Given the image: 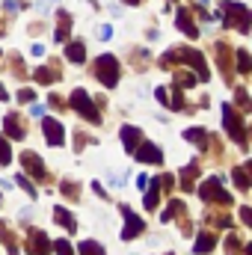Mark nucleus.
Listing matches in <instances>:
<instances>
[{"label": "nucleus", "mask_w": 252, "mask_h": 255, "mask_svg": "<svg viewBox=\"0 0 252 255\" xmlns=\"http://www.w3.org/2000/svg\"><path fill=\"white\" fill-rule=\"evenodd\" d=\"M172 63H187L196 68V80H208V63H205V57L199 54V51H193V48H175V51H169L160 65L163 68H169Z\"/></svg>", "instance_id": "f257e3e1"}, {"label": "nucleus", "mask_w": 252, "mask_h": 255, "mask_svg": "<svg viewBox=\"0 0 252 255\" xmlns=\"http://www.w3.org/2000/svg\"><path fill=\"white\" fill-rule=\"evenodd\" d=\"M220 9H223V15H226V27H235L238 33H250L252 15L244 3H229V0H223Z\"/></svg>", "instance_id": "f03ea898"}, {"label": "nucleus", "mask_w": 252, "mask_h": 255, "mask_svg": "<svg viewBox=\"0 0 252 255\" xmlns=\"http://www.w3.org/2000/svg\"><path fill=\"white\" fill-rule=\"evenodd\" d=\"M68 104H71L83 119H89L92 125H98V122H101V113H98V107L92 104V98H89V92H86V89H74V92H71V98H68Z\"/></svg>", "instance_id": "7ed1b4c3"}, {"label": "nucleus", "mask_w": 252, "mask_h": 255, "mask_svg": "<svg viewBox=\"0 0 252 255\" xmlns=\"http://www.w3.org/2000/svg\"><path fill=\"white\" fill-rule=\"evenodd\" d=\"M223 125H226V133H229L238 145H244V148H247V128H244L241 116L235 113V107H232V104H223Z\"/></svg>", "instance_id": "20e7f679"}, {"label": "nucleus", "mask_w": 252, "mask_h": 255, "mask_svg": "<svg viewBox=\"0 0 252 255\" xmlns=\"http://www.w3.org/2000/svg\"><path fill=\"white\" fill-rule=\"evenodd\" d=\"M95 77H98L104 86H116V83H119V63H116V57L101 54L98 63H95Z\"/></svg>", "instance_id": "39448f33"}, {"label": "nucleus", "mask_w": 252, "mask_h": 255, "mask_svg": "<svg viewBox=\"0 0 252 255\" xmlns=\"http://www.w3.org/2000/svg\"><path fill=\"white\" fill-rule=\"evenodd\" d=\"M199 193H202V199H208V202H214V205H232V196L223 190V178H220V175H211V178L199 187Z\"/></svg>", "instance_id": "423d86ee"}, {"label": "nucleus", "mask_w": 252, "mask_h": 255, "mask_svg": "<svg viewBox=\"0 0 252 255\" xmlns=\"http://www.w3.org/2000/svg\"><path fill=\"white\" fill-rule=\"evenodd\" d=\"M122 217H125V223H127L125 232H122V241H133L136 235H142V232H145V223H142V220L127 208V205H122Z\"/></svg>", "instance_id": "0eeeda50"}, {"label": "nucleus", "mask_w": 252, "mask_h": 255, "mask_svg": "<svg viewBox=\"0 0 252 255\" xmlns=\"http://www.w3.org/2000/svg\"><path fill=\"white\" fill-rule=\"evenodd\" d=\"M42 130H45L48 145H63L65 142V130H63V125H60L57 119H45V122H42Z\"/></svg>", "instance_id": "6e6552de"}, {"label": "nucleus", "mask_w": 252, "mask_h": 255, "mask_svg": "<svg viewBox=\"0 0 252 255\" xmlns=\"http://www.w3.org/2000/svg\"><path fill=\"white\" fill-rule=\"evenodd\" d=\"M133 157L142 160V163H160V160H163V154H160V148H157L154 142H139L136 151H133Z\"/></svg>", "instance_id": "1a4fd4ad"}, {"label": "nucleus", "mask_w": 252, "mask_h": 255, "mask_svg": "<svg viewBox=\"0 0 252 255\" xmlns=\"http://www.w3.org/2000/svg\"><path fill=\"white\" fill-rule=\"evenodd\" d=\"M21 166H24L36 181H45V163H42L33 151H24V154H21Z\"/></svg>", "instance_id": "9d476101"}, {"label": "nucleus", "mask_w": 252, "mask_h": 255, "mask_svg": "<svg viewBox=\"0 0 252 255\" xmlns=\"http://www.w3.org/2000/svg\"><path fill=\"white\" fill-rule=\"evenodd\" d=\"M27 253L30 255H48L51 253V241H48V235L30 229V247H27Z\"/></svg>", "instance_id": "9b49d317"}, {"label": "nucleus", "mask_w": 252, "mask_h": 255, "mask_svg": "<svg viewBox=\"0 0 252 255\" xmlns=\"http://www.w3.org/2000/svg\"><path fill=\"white\" fill-rule=\"evenodd\" d=\"M175 24H178V30H181L187 39H196V36H199V27L193 24V18H190V9H184V6L178 9V15H175Z\"/></svg>", "instance_id": "f8f14e48"}, {"label": "nucleus", "mask_w": 252, "mask_h": 255, "mask_svg": "<svg viewBox=\"0 0 252 255\" xmlns=\"http://www.w3.org/2000/svg\"><path fill=\"white\" fill-rule=\"evenodd\" d=\"M122 142H125V151H127V154H133V151H136V145L142 142V133H139V128H133V125H125V128H122Z\"/></svg>", "instance_id": "ddd939ff"}, {"label": "nucleus", "mask_w": 252, "mask_h": 255, "mask_svg": "<svg viewBox=\"0 0 252 255\" xmlns=\"http://www.w3.org/2000/svg\"><path fill=\"white\" fill-rule=\"evenodd\" d=\"M3 125H6V133H9V136H15V139H24V136H27L21 116H15V113H9V116L3 119Z\"/></svg>", "instance_id": "4468645a"}, {"label": "nucleus", "mask_w": 252, "mask_h": 255, "mask_svg": "<svg viewBox=\"0 0 252 255\" xmlns=\"http://www.w3.org/2000/svg\"><path fill=\"white\" fill-rule=\"evenodd\" d=\"M214 244H217V238H214L211 232H199V235H196V247H193V253H196V255L211 253V250H214Z\"/></svg>", "instance_id": "2eb2a0df"}, {"label": "nucleus", "mask_w": 252, "mask_h": 255, "mask_svg": "<svg viewBox=\"0 0 252 255\" xmlns=\"http://www.w3.org/2000/svg\"><path fill=\"white\" fill-rule=\"evenodd\" d=\"M217 54H220V71H223V77L232 80V57H229L226 42H217Z\"/></svg>", "instance_id": "dca6fc26"}, {"label": "nucleus", "mask_w": 252, "mask_h": 255, "mask_svg": "<svg viewBox=\"0 0 252 255\" xmlns=\"http://www.w3.org/2000/svg\"><path fill=\"white\" fill-rule=\"evenodd\" d=\"M54 217H57V223H60V226H63L65 232H71V235H74V232H77V223H74V217H71V214H68V211H65L63 205H57V208H54Z\"/></svg>", "instance_id": "f3484780"}, {"label": "nucleus", "mask_w": 252, "mask_h": 255, "mask_svg": "<svg viewBox=\"0 0 252 255\" xmlns=\"http://www.w3.org/2000/svg\"><path fill=\"white\" fill-rule=\"evenodd\" d=\"M196 175H199V163L193 160V163H187V169L181 172V190H193V184H196Z\"/></svg>", "instance_id": "a211bd4d"}, {"label": "nucleus", "mask_w": 252, "mask_h": 255, "mask_svg": "<svg viewBox=\"0 0 252 255\" xmlns=\"http://www.w3.org/2000/svg\"><path fill=\"white\" fill-rule=\"evenodd\" d=\"M65 57H68L71 63H83V60H86V45H83V42H71V45L65 48Z\"/></svg>", "instance_id": "6ab92c4d"}, {"label": "nucleus", "mask_w": 252, "mask_h": 255, "mask_svg": "<svg viewBox=\"0 0 252 255\" xmlns=\"http://www.w3.org/2000/svg\"><path fill=\"white\" fill-rule=\"evenodd\" d=\"M184 139H190V142H196L202 151H205V145H208V133L202 130V128H187L184 130Z\"/></svg>", "instance_id": "aec40b11"}, {"label": "nucleus", "mask_w": 252, "mask_h": 255, "mask_svg": "<svg viewBox=\"0 0 252 255\" xmlns=\"http://www.w3.org/2000/svg\"><path fill=\"white\" fill-rule=\"evenodd\" d=\"M68 30H71V15L60 9V27H57V33H54V39H57V42H65V39H68Z\"/></svg>", "instance_id": "412c9836"}, {"label": "nucleus", "mask_w": 252, "mask_h": 255, "mask_svg": "<svg viewBox=\"0 0 252 255\" xmlns=\"http://www.w3.org/2000/svg\"><path fill=\"white\" fill-rule=\"evenodd\" d=\"M36 80L48 86V83L60 80V74H57V68H51V65H42V68H36Z\"/></svg>", "instance_id": "4be33fe9"}, {"label": "nucleus", "mask_w": 252, "mask_h": 255, "mask_svg": "<svg viewBox=\"0 0 252 255\" xmlns=\"http://www.w3.org/2000/svg\"><path fill=\"white\" fill-rule=\"evenodd\" d=\"M232 178H235V184H238L244 193L250 190V169H247V166H238V169L232 172Z\"/></svg>", "instance_id": "5701e85b"}, {"label": "nucleus", "mask_w": 252, "mask_h": 255, "mask_svg": "<svg viewBox=\"0 0 252 255\" xmlns=\"http://www.w3.org/2000/svg\"><path fill=\"white\" fill-rule=\"evenodd\" d=\"M0 241L6 244L9 255H18V244H15V238H12V232L6 229V223H0Z\"/></svg>", "instance_id": "b1692460"}, {"label": "nucleus", "mask_w": 252, "mask_h": 255, "mask_svg": "<svg viewBox=\"0 0 252 255\" xmlns=\"http://www.w3.org/2000/svg\"><path fill=\"white\" fill-rule=\"evenodd\" d=\"M77 253H80V255H107V253H104V247H101L98 241H83V244L77 247Z\"/></svg>", "instance_id": "393cba45"}, {"label": "nucleus", "mask_w": 252, "mask_h": 255, "mask_svg": "<svg viewBox=\"0 0 252 255\" xmlns=\"http://www.w3.org/2000/svg\"><path fill=\"white\" fill-rule=\"evenodd\" d=\"M157 202H160V181H154V184L148 187V193H145V208H148V211H154V208H157Z\"/></svg>", "instance_id": "a878e982"}, {"label": "nucleus", "mask_w": 252, "mask_h": 255, "mask_svg": "<svg viewBox=\"0 0 252 255\" xmlns=\"http://www.w3.org/2000/svg\"><path fill=\"white\" fill-rule=\"evenodd\" d=\"M199 80H196V74H190V71H178L175 74V86L178 89H190V86H196Z\"/></svg>", "instance_id": "bb28decb"}, {"label": "nucleus", "mask_w": 252, "mask_h": 255, "mask_svg": "<svg viewBox=\"0 0 252 255\" xmlns=\"http://www.w3.org/2000/svg\"><path fill=\"white\" fill-rule=\"evenodd\" d=\"M226 255H244V244L238 235H229L226 238Z\"/></svg>", "instance_id": "cd10ccee"}, {"label": "nucleus", "mask_w": 252, "mask_h": 255, "mask_svg": "<svg viewBox=\"0 0 252 255\" xmlns=\"http://www.w3.org/2000/svg\"><path fill=\"white\" fill-rule=\"evenodd\" d=\"M235 101H238V107H241V110H250V95H247V89H244V86H238V89H235Z\"/></svg>", "instance_id": "c85d7f7f"}, {"label": "nucleus", "mask_w": 252, "mask_h": 255, "mask_svg": "<svg viewBox=\"0 0 252 255\" xmlns=\"http://www.w3.org/2000/svg\"><path fill=\"white\" fill-rule=\"evenodd\" d=\"M6 163H12V151H9L6 136H0V166H6Z\"/></svg>", "instance_id": "c756f323"}, {"label": "nucleus", "mask_w": 252, "mask_h": 255, "mask_svg": "<svg viewBox=\"0 0 252 255\" xmlns=\"http://www.w3.org/2000/svg\"><path fill=\"white\" fill-rule=\"evenodd\" d=\"M250 68H252L250 54H247V51H238V71H241V74H250Z\"/></svg>", "instance_id": "7c9ffc66"}, {"label": "nucleus", "mask_w": 252, "mask_h": 255, "mask_svg": "<svg viewBox=\"0 0 252 255\" xmlns=\"http://www.w3.org/2000/svg\"><path fill=\"white\" fill-rule=\"evenodd\" d=\"M60 190H63L65 196H71V199H77V196H80V187H77L74 181H63V184H60Z\"/></svg>", "instance_id": "2f4dec72"}, {"label": "nucleus", "mask_w": 252, "mask_h": 255, "mask_svg": "<svg viewBox=\"0 0 252 255\" xmlns=\"http://www.w3.org/2000/svg\"><path fill=\"white\" fill-rule=\"evenodd\" d=\"M51 247L57 250V255H74V250H71L68 241H57V244H51Z\"/></svg>", "instance_id": "473e14b6"}, {"label": "nucleus", "mask_w": 252, "mask_h": 255, "mask_svg": "<svg viewBox=\"0 0 252 255\" xmlns=\"http://www.w3.org/2000/svg\"><path fill=\"white\" fill-rule=\"evenodd\" d=\"M15 181H18V187H24V190L30 193V196H36V187L27 181V175H15Z\"/></svg>", "instance_id": "72a5a7b5"}, {"label": "nucleus", "mask_w": 252, "mask_h": 255, "mask_svg": "<svg viewBox=\"0 0 252 255\" xmlns=\"http://www.w3.org/2000/svg\"><path fill=\"white\" fill-rule=\"evenodd\" d=\"M110 36H113V27H107V24H104V27H98V39H104V42H107Z\"/></svg>", "instance_id": "f704fd0d"}, {"label": "nucleus", "mask_w": 252, "mask_h": 255, "mask_svg": "<svg viewBox=\"0 0 252 255\" xmlns=\"http://www.w3.org/2000/svg\"><path fill=\"white\" fill-rule=\"evenodd\" d=\"M154 95H157V101H160V104H169V89H163V86H160Z\"/></svg>", "instance_id": "c9c22d12"}, {"label": "nucleus", "mask_w": 252, "mask_h": 255, "mask_svg": "<svg viewBox=\"0 0 252 255\" xmlns=\"http://www.w3.org/2000/svg\"><path fill=\"white\" fill-rule=\"evenodd\" d=\"M33 98H36L33 89H21V92H18V101H33Z\"/></svg>", "instance_id": "e433bc0d"}, {"label": "nucleus", "mask_w": 252, "mask_h": 255, "mask_svg": "<svg viewBox=\"0 0 252 255\" xmlns=\"http://www.w3.org/2000/svg\"><path fill=\"white\" fill-rule=\"evenodd\" d=\"M241 220H244L247 226H252V211L250 208H241Z\"/></svg>", "instance_id": "4c0bfd02"}, {"label": "nucleus", "mask_w": 252, "mask_h": 255, "mask_svg": "<svg viewBox=\"0 0 252 255\" xmlns=\"http://www.w3.org/2000/svg\"><path fill=\"white\" fill-rule=\"evenodd\" d=\"M48 104H51V107H57V110H63V98H60V95H51V98H48Z\"/></svg>", "instance_id": "58836bf2"}, {"label": "nucleus", "mask_w": 252, "mask_h": 255, "mask_svg": "<svg viewBox=\"0 0 252 255\" xmlns=\"http://www.w3.org/2000/svg\"><path fill=\"white\" fill-rule=\"evenodd\" d=\"M30 113H33V116H45V104H33Z\"/></svg>", "instance_id": "ea45409f"}, {"label": "nucleus", "mask_w": 252, "mask_h": 255, "mask_svg": "<svg viewBox=\"0 0 252 255\" xmlns=\"http://www.w3.org/2000/svg\"><path fill=\"white\" fill-rule=\"evenodd\" d=\"M3 9H6V12H18V3H15V0H6V6H3Z\"/></svg>", "instance_id": "a19ab883"}, {"label": "nucleus", "mask_w": 252, "mask_h": 255, "mask_svg": "<svg viewBox=\"0 0 252 255\" xmlns=\"http://www.w3.org/2000/svg\"><path fill=\"white\" fill-rule=\"evenodd\" d=\"M6 98H9V92H6V89L0 86V101H6Z\"/></svg>", "instance_id": "79ce46f5"}, {"label": "nucleus", "mask_w": 252, "mask_h": 255, "mask_svg": "<svg viewBox=\"0 0 252 255\" xmlns=\"http://www.w3.org/2000/svg\"><path fill=\"white\" fill-rule=\"evenodd\" d=\"M0 33H6V24H3V21H0Z\"/></svg>", "instance_id": "37998d69"}, {"label": "nucleus", "mask_w": 252, "mask_h": 255, "mask_svg": "<svg viewBox=\"0 0 252 255\" xmlns=\"http://www.w3.org/2000/svg\"><path fill=\"white\" fill-rule=\"evenodd\" d=\"M125 3H139V0H125Z\"/></svg>", "instance_id": "c03bdc74"}]
</instances>
